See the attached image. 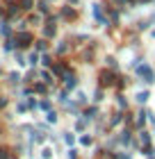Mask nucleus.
<instances>
[{"label":"nucleus","instance_id":"obj_1","mask_svg":"<svg viewBox=\"0 0 155 159\" xmlns=\"http://www.w3.org/2000/svg\"><path fill=\"white\" fill-rule=\"evenodd\" d=\"M103 84H112V73H103Z\"/></svg>","mask_w":155,"mask_h":159},{"label":"nucleus","instance_id":"obj_2","mask_svg":"<svg viewBox=\"0 0 155 159\" xmlns=\"http://www.w3.org/2000/svg\"><path fill=\"white\" fill-rule=\"evenodd\" d=\"M148 100V93H137V102H146Z\"/></svg>","mask_w":155,"mask_h":159},{"label":"nucleus","instance_id":"obj_4","mask_svg":"<svg viewBox=\"0 0 155 159\" xmlns=\"http://www.w3.org/2000/svg\"><path fill=\"white\" fill-rule=\"evenodd\" d=\"M41 157H43V159H50V157H53V150H50V148H46V150L41 152Z\"/></svg>","mask_w":155,"mask_h":159},{"label":"nucleus","instance_id":"obj_8","mask_svg":"<svg viewBox=\"0 0 155 159\" xmlns=\"http://www.w3.org/2000/svg\"><path fill=\"white\" fill-rule=\"evenodd\" d=\"M75 129H85V120H78L75 123Z\"/></svg>","mask_w":155,"mask_h":159},{"label":"nucleus","instance_id":"obj_5","mask_svg":"<svg viewBox=\"0 0 155 159\" xmlns=\"http://www.w3.org/2000/svg\"><path fill=\"white\" fill-rule=\"evenodd\" d=\"M75 100H78V105H85V102H87V100H85V93H78Z\"/></svg>","mask_w":155,"mask_h":159},{"label":"nucleus","instance_id":"obj_3","mask_svg":"<svg viewBox=\"0 0 155 159\" xmlns=\"http://www.w3.org/2000/svg\"><path fill=\"white\" fill-rule=\"evenodd\" d=\"M64 141L69 143V146H73V143H75V139H73V134H64Z\"/></svg>","mask_w":155,"mask_h":159},{"label":"nucleus","instance_id":"obj_7","mask_svg":"<svg viewBox=\"0 0 155 159\" xmlns=\"http://www.w3.org/2000/svg\"><path fill=\"white\" fill-rule=\"evenodd\" d=\"M94 100H96V102H100V100H103V93L96 91V93H94Z\"/></svg>","mask_w":155,"mask_h":159},{"label":"nucleus","instance_id":"obj_6","mask_svg":"<svg viewBox=\"0 0 155 159\" xmlns=\"http://www.w3.org/2000/svg\"><path fill=\"white\" fill-rule=\"evenodd\" d=\"M48 120L55 123V120H57V114H55V111H48Z\"/></svg>","mask_w":155,"mask_h":159}]
</instances>
